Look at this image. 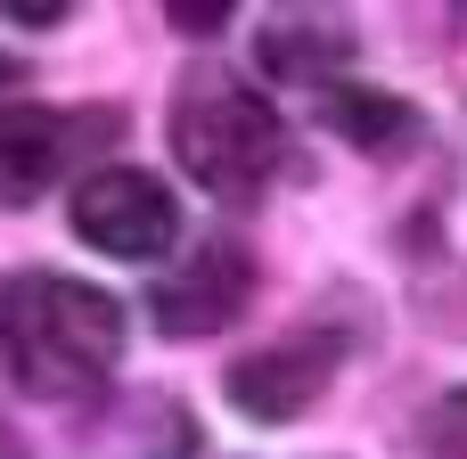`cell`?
Masks as SVG:
<instances>
[{
	"label": "cell",
	"mask_w": 467,
	"mask_h": 459,
	"mask_svg": "<svg viewBox=\"0 0 467 459\" xmlns=\"http://www.w3.org/2000/svg\"><path fill=\"white\" fill-rule=\"evenodd\" d=\"M123 353V304L66 271H25L0 287V361L33 402H82Z\"/></svg>",
	"instance_id": "obj_1"
},
{
	"label": "cell",
	"mask_w": 467,
	"mask_h": 459,
	"mask_svg": "<svg viewBox=\"0 0 467 459\" xmlns=\"http://www.w3.org/2000/svg\"><path fill=\"white\" fill-rule=\"evenodd\" d=\"M345 49H353V41H345V25H337V16H287L279 33H263V57H271L279 74H320L312 57H328V66H337Z\"/></svg>",
	"instance_id": "obj_8"
},
{
	"label": "cell",
	"mask_w": 467,
	"mask_h": 459,
	"mask_svg": "<svg viewBox=\"0 0 467 459\" xmlns=\"http://www.w3.org/2000/svg\"><path fill=\"white\" fill-rule=\"evenodd\" d=\"M74 238L115 255V263H156L172 238H181V205L156 172L140 164H99L90 181H74V205H66Z\"/></svg>",
	"instance_id": "obj_3"
},
{
	"label": "cell",
	"mask_w": 467,
	"mask_h": 459,
	"mask_svg": "<svg viewBox=\"0 0 467 459\" xmlns=\"http://www.w3.org/2000/svg\"><path fill=\"white\" fill-rule=\"evenodd\" d=\"M246 296H254V263H246V246L205 238L164 287H148V320H156L164 337H213V329H230V320L246 312Z\"/></svg>",
	"instance_id": "obj_6"
},
{
	"label": "cell",
	"mask_w": 467,
	"mask_h": 459,
	"mask_svg": "<svg viewBox=\"0 0 467 459\" xmlns=\"http://www.w3.org/2000/svg\"><path fill=\"white\" fill-rule=\"evenodd\" d=\"M0 90H16V57L8 49H0Z\"/></svg>",
	"instance_id": "obj_11"
},
{
	"label": "cell",
	"mask_w": 467,
	"mask_h": 459,
	"mask_svg": "<svg viewBox=\"0 0 467 459\" xmlns=\"http://www.w3.org/2000/svg\"><path fill=\"white\" fill-rule=\"evenodd\" d=\"M172 16H181V33H213V25H222V16H230V8H222V0H213V8H172Z\"/></svg>",
	"instance_id": "obj_10"
},
{
	"label": "cell",
	"mask_w": 467,
	"mask_h": 459,
	"mask_svg": "<svg viewBox=\"0 0 467 459\" xmlns=\"http://www.w3.org/2000/svg\"><path fill=\"white\" fill-rule=\"evenodd\" d=\"M164 131H172L181 172H189L205 197L246 205V197H263L271 172H279V115H271V99H263L254 82L222 74V66H213V74H181Z\"/></svg>",
	"instance_id": "obj_2"
},
{
	"label": "cell",
	"mask_w": 467,
	"mask_h": 459,
	"mask_svg": "<svg viewBox=\"0 0 467 459\" xmlns=\"http://www.w3.org/2000/svg\"><path fill=\"white\" fill-rule=\"evenodd\" d=\"M337 370H345V345L328 329H296V337H279V345H263L230 370V402L263 427H287L337 386Z\"/></svg>",
	"instance_id": "obj_5"
},
{
	"label": "cell",
	"mask_w": 467,
	"mask_h": 459,
	"mask_svg": "<svg viewBox=\"0 0 467 459\" xmlns=\"http://www.w3.org/2000/svg\"><path fill=\"white\" fill-rule=\"evenodd\" d=\"M107 140H115L107 107H74V115L66 107H0V205H33Z\"/></svg>",
	"instance_id": "obj_4"
},
{
	"label": "cell",
	"mask_w": 467,
	"mask_h": 459,
	"mask_svg": "<svg viewBox=\"0 0 467 459\" xmlns=\"http://www.w3.org/2000/svg\"><path fill=\"white\" fill-rule=\"evenodd\" d=\"M328 90H337V82H328ZM320 115H328L345 140H361L369 156L394 148V140H410V107H394V99H378V90H361V82H345L337 99H320Z\"/></svg>",
	"instance_id": "obj_7"
},
{
	"label": "cell",
	"mask_w": 467,
	"mask_h": 459,
	"mask_svg": "<svg viewBox=\"0 0 467 459\" xmlns=\"http://www.w3.org/2000/svg\"><path fill=\"white\" fill-rule=\"evenodd\" d=\"M427 443L443 459H467V394H443L435 402V419H427Z\"/></svg>",
	"instance_id": "obj_9"
}]
</instances>
